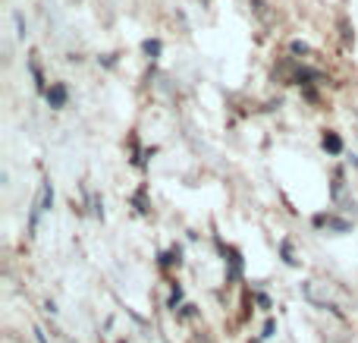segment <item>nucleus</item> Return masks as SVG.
<instances>
[{
  "label": "nucleus",
  "mask_w": 358,
  "mask_h": 343,
  "mask_svg": "<svg viewBox=\"0 0 358 343\" xmlns=\"http://www.w3.org/2000/svg\"><path fill=\"white\" fill-rule=\"evenodd\" d=\"M217 246L223 249V258H226V265H230V274H226V280H242V271H245V261H242V252H239L236 246H223V242L217 240Z\"/></svg>",
  "instance_id": "f257e3e1"
},
{
  "label": "nucleus",
  "mask_w": 358,
  "mask_h": 343,
  "mask_svg": "<svg viewBox=\"0 0 358 343\" xmlns=\"http://www.w3.org/2000/svg\"><path fill=\"white\" fill-rule=\"evenodd\" d=\"M44 98H47L50 110H63L69 104V85L66 82H50V89L44 92Z\"/></svg>",
  "instance_id": "f03ea898"
},
{
  "label": "nucleus",
  "mask_w": 358,
  "mask_h": 343,
  "mask_svg": "<svg viewBox=\"0 0 358 343\" xmlns=\"http://www.w3.org/2000/svg\"><path fill=\"white\" fill-rule=\"evenodd\" d=\"M314 227H327V230H333L336 236H343V233H349L352 230V221L336 217V214H314Z\"/></svg>",
  "instance_id": "7ed1b4c3"
},
{
  "label": "nucleus",
  "mask_w": 358,
  "mask_h": 343,
  "mask_svg": "<svg viewBox=\"0 0 358 343\" xmlns=\"http://www.w3.org/2000/svg\"><path fill=\"white\" fill-rule=\"evenodd\" d=\"M179 265H182V246H173L157 255V268H161V271H170V268H179Z\"/></svg>",
  "instance_id": "20e7f679"
},
{
  "label": "nucleus",
  "mask_w": 358,
  "mask_h": 343,
  "mask_svg": "<svg viewBox=\"0 0 358 343\" xmlns=\"http://www.w3.org/2000/svg\"><path fill=\"white\" fill-rule=\"evenodd\" d=\"M320 148H324L327 154H343L345 145L343 139H339V133H333V129H324V136H320Z\"/></svg>",
  "instance_id": "39448f33"
},
{
  "label": "nucleus",
  "mask_w": 358,
  "mask_h": 343,
  "mask_svg": "<svg viewBox=\"0 0 358 343\" xmlns=\"http://www.w3.org/2000/svg\"><path fill=\"white\" fill-rule=\"evenodd\" d=\"M35 202L41 205V211H44V214H47V211L54 208V183H50L47 177L41 180V189H38V198H35Z\"/></svg>",
  "instance_id": "423d86ee"
},
{
  "label": "nucleus",
  "mask_w": 358,
  "mask_h": 343,
  "mask_svg": "<svg viewBox=\"0 0 358 343\" xmlns=\"http://www.w3.org/2000/svg\"><path fill=\"white\" fill-rule=\"evenodd\" d=\"M129 202L132 205H135V211H138V214H151V202H148V186H138V189L135 192H132V198H129Z\"/></svg>",
  "instance_id": "0eeeda50"
},
{
  "label": "nucleus",
  "mask_w": 358,
  "mask_h": 343,
  "mask_svg": "<svg viewBox=\"0 0 358 343\" xmlns=\"http://www.w3.org/2000/svg\"><path fill=\"white\" fill-rule=\"evenodd\" d=\"M276 249H280V258H283V265H289V268H295L299 265V255H295V246L289 240H280L276 242Z\"/></svg>",
  "instance_id": "6e6552de"
},
{
  "label": "nucleus",
  "mask_w": 358,
  "mask_h": 343,
  "mask_svg": "<svg viewBox=\"0 0 358 343\" xmlns=\"http://www.w3.org/2000/svg\"><path fill=\"white\" fill-rule=\"evenodd\" d=\"M29 73H31V79H35V89L38 92H47V82H44V76H41V66H38L35 54L29 57Z\"/></svg>",
  "instance_id": "1a4fd4ad"
},
{
  "label": "nucleus",
  "mask_w": 358,
  "mask_h": 343,
  "mask_svg": "<svg viewBox=\"0 0 358 343\" xmlns=\"http://www.w3.org/2000/svg\"><path fill=\"white\" fill-rule=\"evenodd\" d=\"M142 51L148 54L151 60H161V54H163V41H161V38H144Z\"/></svg>",
  "instance_id": "9d476101"
},
{
  "label": "nucleus",
  "mask_w": 358,
  "mask_h": 343,
  "mask_svg": "<svg viewBox=\"0 0 358 343\" xmlns=\"http://www.w3.org/2000/svg\"><path fill=\"white\" fill-rule=\"evenodd\" d=\"M13 22H16V38H19V41L29 38V22H25V16L19 13V10L13 13Z\"/></svg>",
  "instance_id": "9b49d317"
},
{
  "label": "nucleus",
  "mask_w": 358,
  "mask_h": 343,
  "mask_svg": "<svg viewBox=\"0 0 358 343\" xmlns=\"http://www.w3.org/2000/svg\"><path fill=\"white\" fill-rule=\"evenodd\" d=\"M179 302H182V286L179 284H176V280H173V284H170V299H167V309H179Z\"/></svg>",
  "instance_id": "f8f14e48"
},
{
  "label": "nucleus",
  "mask_w": 358,
  "mask_h": 343,
  "mask_svg": "<svg viewBox=\"0 0 358 343\" xmlns=\"http://www.w3.org/2000/svg\"><path fill=\"white\" fill-rule=\"evenodd\" d=\"M343 183H345V170H343V167H336V170H333V198H339Z\"/></svg>",
  "instance_id": "ddd939ff"
},
{
  "label": "nucleus",
  "mask_w": 358,
  "mask_h": 343,
  "mask_svg": "<svg viewBox=\"0 0 358 343\" xmlns=\"http://www.w3.org/2000/svg\"><path fill=\"white\" fill-rule=\"evenodd\" d=\"M274 334H276V321L274 318H267V321H264V330H261V340H270Z\"/></svg>",
  "instance_id": "4468645a"
},
{
  "label": "nucleus",
  "mask_w": 358,
  "mask_h": 343,
  "mask_svg": "<svg viewBox=\"0 0 358 343\" xmlns=\"http://www.w3.org/2000/svg\"><path fill=\"white\" fill-rule=\"evenodd\" d=\"M91 214L94 217H104V198H100V196H91Z\"/></svg>",
  "instance_id": "2eb2a0df"
},
{
  "label": "nucleus",
  "mask_w": 358,
  "mask_h": 343,
  "mask_svg": "<svg viewBox=\"0 0 358 343\" xmlns=\"http://www.w3.org/2000/svg\"><path fill=\"white\" fill-rule=\"evenodd\" d=\"M195 315H198V305H192V302L182 305V312H176V318H195Z\"/></svg>",
  "instance_id": "dca6fc26"
},
{
  "label": "nucleus",
  "mask_w": 358,
  "mask_h": 343,
  "mask_svg": "<svg viewBox=\"0 0 358 343\" xmlns=\"http://www.w3.org/2000/svg\"><path fill=\"white\" fill-rule=\"evenodd\" d=\"M255 299H258V305H261L264 312H270V309H274V302H270V296H267V293H255Z\"/></svg>",
  "instance_id": "f3484780"
},
{
  "label": "nucleus",
  "mask_w": 358,
  "mask_h": 343,
  "mask_svg": "<svg viewBox=\"0 0 358 343\" xmlns=\"http://www.w3.org/2000/svg\"><path fill=\"white\" fill-rule=\"evenodd\" d=\"M251 7H255L258 16H267V3H264V0H251Z\"/></svg>",
  "instance_id": "a211bd4d"
},
{
  "label": "nucleus",
  "mask_w": 358,
  "mask_h": 343,
  "mask_svg": "<svg viewBox=\"0 0 358 343\" xmlns=\"http://www.w3.org/2000/svg\"><path fill=\"white\" fill-rule=\"evenodd\" d=\"M289 51H292V54H308V45H305V41H292V45H289Z\"/></svg>",
  "instance_id": "6ab92c4d"
},
{
  "label": "nucleus",
  "mask_w": 358,
  "mask_h": 343,
  "mask_svg": "<svg viewBox=\"0 0 358 343\" xmlns=\"http://www.w3.org/2000/svg\"><path fill=\"white\" fill-rule=\"evenodd\" d=\"M35 340H38V343H50L47 337H44V330H41V328H35Z\"/></svg>",
  "instance_id": "aec40b11"
},
{
  "label": "nucleus",
  "mask_w": 358,
  "mask_h": 343,
  "mask_svg": "<svg viewBox=\"0 0 358 343\" xmlns=\"http://www.w3.org/2000/svg\"><path fill=\"white\" fill-rule=\"evenodd\" d=\"M44 312H47V315H57V302H44Z\"/></svg>",
  "instance_id": "412c9836"
},
{
  "label": "nucleus",
  "mask_w": 358,
  "mask_h": 343,
  "mask_svg": "<svg viewBox=\"0 0 358 343\" xmlns=\"http://www.w3.org/2000/svg\"><path fill=\"white\" fill-rule=\"evenodd\" d=\"M349 164H352V167H358V154H352V158H349Z\"/></svg>",
  "instance_id": "4be33fe9"
},
{
  "label": "nucleus",
  "mask_w": 358,
  "mask_h": 343,
  "mask_svg": "<svg viewBox=\"0 0 358 343\" xmlns=\"http://www.w3.org/2000/svg\"><path fill=\"white\" fill-rule=\"evenodd\" d=\"M248 343H261V340H248Z\"/></svg>",
  "instance_id": "5701e85b"
},
{
  "label": "nucleus",
  "mask_w": 358,
  "mask_h": 343,
  "mask_svg": "<svg viewBox=\"0 0 358 343\" xmlns=\"http://www.w3.org/2000/svg\"><path fill=\"white\" fill-rule=\"evenodd\" d=\"M117 343H126V340H117Z\"/></svg>",
  "instance_id": "b1692460"
}]
</instances>
